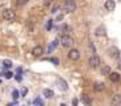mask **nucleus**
Masks as SVG:
<instances>
[{"instance_id":"nucleus-1","label":"nucleus","mask_w":121,"mask_h":106,"mask_svg":"<svg viewBox=\"0 0 121 106\" xmlns=\"http://www.w3.org/2000/svg\"><path fill=\"white\" fill-rule=\"evenodd\" d=\"M1 17L4 20H8V21H12L16 19V13H15L13 9H4L3 13H1Z\"/></svg>"},{"instance_id":"nucleus-2","label":"nucleus","mask_w":121,"mask_h":106,"mask_svg":"<svg viewBox=\"0 0 121 106\" xmlns=\"http://www.w3.org/2000/svg\"><path fill=\"white\" fill-rule=\"evenodd\" d=\"M73 44H75V40L72 39L71 36H68V35L63 36V39H61V45L64 46V48H71Z\"/></svg>"},{"instance_id":"nucleus-3","label":"nucleus","mask_w":121,"mask_h":106,"mask_svg":"<svg viewBox=\"0 0 121 106\" xmlns=\"http://www.w3.org/2000/svg\"><path fill=\"white\" fill-rule=\"evenodd\" d=\"M64 11L68 12V13L76 11V3L73 1V0H67V1L64 3Z\"/></svg>"},{"instance_id":"nucleus-4","label":"nucleus","mask_w":121,"mask_h":106,"mask_svg":"<svg viewBox=\"0 0 121 106\" xmlns=\"http://www.w3.org/2000/svg\"><path fill=\"white\" fill-rule=\"evenodd\" d=\"M68 58L72 61H76L80 58V52H78L77 49H71L69 52H68Z\"/></svg>"},{"instance_id":"nucleus-5","label":"nucleus","mask_w":121,"mask_h":106,"mask_svg":"<svg viewBox=\"0 0 121 106\" xmlns=\"http://www.w3.org/2000/svg\"><path fill=\"white\" fill-rule=\"evenodd\" d=\"M88 62H89V66L93 68V69H96V68L100 66V58L97 56H92L91 58H89Z\"/></svg>"},{"instance_id":"nucleus-6","label":"nucleus","mask_w":121,"mask_h":106,"mask_svg":"<svg viewBox=\"0 0 121 106\" xmlns=\"http://www.w3.org/2000/svg\"><path fill=\"white\" fill-rule=\"evenodd\" d=\"M104 7H105V9H107L108 12H112V11H114V8H116V3H114L113 0H107V1L104 3Z\"/></svg>"},{"instance_id":"nucleus-7","label":"nucleus","mask_w":121,"mask_h":106,"mask_svg":"<svg viewBox=\"0 0 121 106\" xmlns=\"http://www.w3.org/2000/svg\"><path fill=\"white\" fill-rule=\"evenodd\" d=\"M108 53H109L110 57H118L120 56V50H118V48H116V46L109 48V49H108Z\"/></svg>"},{"instance_id":"nucleus-8","label":"nucleus","mask_w":121,"mask_h":106,"mask_svg":"<svg viewBox=\"0 0 121 106\" xmlns=\"http://www.w3.org/2000/svg\"><path fill=\"white\" fill-rule=\"evenodd\" d=\"M110 103H112V106H120L121 105V94H114Z\"/></svg>"},{"instance_id":"nucleus-9","label":"nucleus","mask_w":121,"mask_h":106,"mask_svg":"<svg viewBox=\"0 0 121 106\" xmlns=\"http://www.w3.org/2000/svg\"><path fill=\"white\" fill-rule=\"evenodd\" d=\"M43 53H44L43 48H41V46H39V45H37V46H35V48L32 49V54H33L35 57H40L41 54H43Z\"/></svg>"},{"instance_id":"nucleus-10","label":"nucleus","mask_w":121,"mask_h":106,"mask_svg":"<svg viewBox=\"0 0 121 106\" xmlns=\"http://www.w3.org/2000/svg\"><path fill=\"white\" fill-rule=\"evenodd\" d=\"M109 80L112 82H118L120 81V74L116 73V72H110L109 73Z\"/></svg>"},{"instance_id":"nucleus-11","label":"nucleus","mask_w":121,"mask_h":106,"mask_svg":"<svg viewBox=\"0 0 121 106\" xmlns=\"http://www.w3.org/2000/svg\"><path fill=\"white\" fill-rule=\"evenodd\" d=\"M95 35L96 36H105L107 35V32H105V28L104 27H99V28H96V31H95Z\"/></svg>"},{"instance_id":"nucleus-12","label":"nucleus","mask_w":121,"mask_h":106,"mask_svg":"<svg viewBox=\"0 0 121 106\" xmlns=\"http://www.w3.org/2000/svg\"><path fill=\"white\" fill-rule=\"evenodd\" d=\"M93 88H95V90H97V92H103L104 89H105V85H104L103 82H96Z\"/></svg>"},{"instance_id":"nucleus-13","label":"nucleus","mask_w":121,"mask_h":106,"mask_svg":"<svg viewBox=\"0 0 121 106\" xmlns=\"http://www.w3.org/2000/svg\"><path fill=\"white\" fill-rule=\"evenodd\" d=\"M82 103L85 106H92V99L89 98V97H86V95H82V98H81Z\"/></svg>"},{"instance_id":"nucleus-14","label":"nucleus","mask_w":121,"mask_h":106,"mask_svg":"<svg viewBox=\"0 0 121 106\" xmlns=\"http://www.w3.org/2000/svg\"><path fill=\"white\" fill-rule=\"evenodd\" d=\"M43 94H44V97H45V98H52V97H53V92H52L51 89H44Z\"/></svg>"},{"instance_id":"nucleus-15","label":"nucleus","mask_w":121,"mask_h":106,"mask_svg":"<svg viewBox=\"0 0 121 106\" xmlns=\"http://www.w3.org/2000/svg\"><path fill=\"white\" fill-rule=\"evenodd\" d=\"M57 45H59V40H57V39H55L53 41L51 42V45H49V48H48V52L51 53V52H52V50L55 49V48H56Z\"/></svg>"},{"instance_id":"nucleus-16","label":"nucleus","mask_w":121,"mask_h":106,"mask_svg":"<svg viewBox=\"0 0 121 106\" xmlns=\"http://www.w3.org/2000/svg\"><path fill=\"white\" fill-rule=\"evenodd\" d=\"M109 73H110V66L105 65V66L101 69V74H104V76H109Z\"/></svg>"},{"instance_id":"nucleus-17","label":"nucleus","mask_w":121,"mask_h":106,"mask_svg":"<svg viewBox=\"0 0 121 106\" xmlns=\"http://www.w3.org/2000/svg\"><path fill=\"white\" fill-rule=\"evenodd\" d=\"M57 81H59V84H60V88H61V89H64V90H67V89H68V84L64 81V80H61V78H59Z\"/></svg>"},{"instance_id":"nucleus-18","label":"nucleus","mask_w":121,"mask_h":106,"mask_svg":"<svg viewBox=\"0 0 121 106\" xmlns=\"http://www.w3.org/2000/svg\"><path fill=\"white\" fill-rule=\"evenodd\" d=\"M52 25H53V20H48L47 21V25H45V29L47 31H51L52 29Z\"/></svg>"},{"instance_id":"nucleus-19","label":"nucleus","mask_w":121,"mask_h":106,"mask_svg":"<svg viewBox=\"0 0 121 106\" xmlns=\"http://www.w3.org/2000/svg\"><path fill=\"white\" fill-rule=\"evenodd\" d=\"M33 105H36V106H43V101L40 98H35L33 99Z\"/></svg>"},{"instance_id":"nucleus-20","label":"nucleus","mask_w":121,"mask_h":106,"mask_svg":"<svg viewBox=\"0 0 121 106\" xmlns=\"http://www.w3.org/2000/svg\"><path fill=\"white\" fill-rule=\"evenodd\" d=\"M3 66H4V68H11V66H12V62H11L9 60H4V61H3Z\"/></svg>"},{"instance_id":"nucleus-21","label":"nucleus","mask_w":121,"mask_h":106,"mask_svg":"<svg viewBox=\"0 0 121 106\" xmlns=\"http://www.w3.org/2000/svg\"><path fill=\"white\" fill-rule=\"evenodd\" d=\"M59 9H60V7H59V5H53V7H52V9H51V12H52V13H57V12H59Z\"/></svg>"},{"instance_id":"nucleus-22","label":"nucleus","mask_w":121,"mask_h":106,"mask_svg":"<svg viewBox=\"0 0 121 106\" xmlns=\"http://www.w3.org/2000/svg\"><path fill=\"white\" fill-rule=\"evenodd\" d=\"M27 3H28V0H16V4L17 5H24Z\"/></svg>"},{"instance_id":"nucleus-23","label":"nucleus","mask_w":121,"mask_h":106,"mask_svg":"<svg viewBox=\"0 0 121 106\" xmlns=\"http://www.w3.org/2000/svg\"><path fill=\"white\" fill-rule=\"evenodd\" d=\"M49 61H52L55 65H59V62H60V61H59V58H56V57H52V58H49Z\"/></svg>"},{"instance_id":"nucleus-24","label":"nucleus","mask_w":121,"mask_h":106,"mask_svg":"<svg viewBox=\"0 0 121 106\" xmlns=\"http://www.w3.org/2000/svg\"><path fill=\"white\" fill-rule=\"evenodd\" d=\"M12 76H13V74H12L11 72H7V73H4V77H5V78H12Z\"/></svg>"},{"instance_id":"nucleus-25","label":"nucleus","mask_w":121,"mask_h":106,"mask_svg":"<svg viewBox=\"0 0 121 106\" xmlns=\"http://www.w3.org/2000/svg\"><path fill=\"white\" fill-rule=\"evenodd\" d=\"M12 94H13V98L15 99L19 98V92H17V90H13V93H12Z\"/></svg>"},{"instance_id":"nucleus-26","label":"nucleus","mask_w":121,"mask_h":106,"mask_svg":"<svg viewBox=\"0 0 121 106\" xmlns=\"http://www.w3.org/2000/svg\"><path fill=\"white\" fill-rule=\"evenodd\" d=\"M51 1H52V0H44V1H43L44 7H47V5H49V4H51Z\"/></svg>"},{"instance_id":"nucleus-27","label":"nucleus","mask_w":121,"mask_h":106,"mask_svg":"<svg viewBox=\"0 0 121 106\" xmlns=\"http://www.w3.org/2000/svg\"><path fill=\"white\" fill-rule=\"evenodd\" d=\"M89 46H91V49H92V52L95 53L96 50H95V46H93V42H89Z\"/></svg>"},{"instance_id":"nucleus-28","label":"nucleus","mask_w":121,"mask_h":106,"mask_svg":"<svg viewBox=\"0 0 121 106\" xmlns=\"http://www.w3.org/2000/svg\"><path fill=\"white\" fill-rule=\"evenodd\" d=\"M25 94H27V89L24 88V89H23V90H22V95H23V97H24Z\"/></svg>"},{"instance_id":"nucleus-29","label":"nucleus","mask_w":121,"mask_h":106,"mask_svg":"<svg viewBox=\"0 0 121 106\" xmlns=\"http://www.w3.org/2000/svg\"><path fill=\"white\" fill-rule=\"evenodd\" d=\"M57 21H60V20H63V15H59V16H57V19H56Z\"/></svg>"},{"instance_id":"nucleus-30","label":"nucleus","mask_w":121,"mask_h":106,"mask_svg":"<svg viewBox=\"0 0 121 106\" xmlns=\"http://www.w3.org/2000/svg\"><path fill=\"white\" fill-rule=\"evenodd\" d=\"M77 102H78V101H77V99H73V106H77Z\"/></svg>"},{"instance_id":"nucleus-31","label":"nucleus","mask_w":121,"mask_h":106,"mask_svg":"<svg viewBox=\"0 0 121 106\" xmlns=\"http://www.w3.org/2000/svg\"><path fill=\"white\" fill-rule=\"evenodd\" d=\"M117 68L121 70V61H118V64H117Z\"/></svg>"},{"instance_id":"nucleus-32","label":"nucleus","mask_w":121,"mask_h":106,"mask_svg":"<svg viewBox=\"0 0 121 106\" xmlns=\"http://www.w3.org/2000/svg\"><path fill=\"white\" fill-rule=\"evenodd\" d=\"M60 106H65V103H61V105Z\"/></svg>"}]
</instances>
